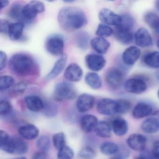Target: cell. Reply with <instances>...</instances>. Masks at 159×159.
I'll list each match as a JSON object with an SVG mask.
<instances>
[{
	"label": "cell",
	"instance_id": "1",
	"mask_svg": "<svg viewBox=\"0 0 159 159\" xmlns=\"http://www.w3.org/2000/svg\"><path fill=\"white\" fill-rule=\"evenodd\" d=\"M57 20L60 27L69 32L80 29L88 22L86 15L81 9L72 7L61 9L58 12Z\"/></svg>",
	"mask_w": 159,
	"mask_h": 159
},
{
	"label": "cell",
	"instance_id": "2",
	"mask_svg": "<svg viewBox=\"0 0 159 159\" xmlns=\"http://www.w3.org/2000/svg\"><path fill=\"white\" fill-rule=\"evenodd\" d=\"M9 68L16 75L26 76L33 73L36 65L33 58L29 55L17 53L13 55L9 62Z\"/></svg>",
	"mask_w": 159,
	"mask_h": 159
},
{
	"label": "cell",
	"instance_id": "3",
	"mask_svg": "<svg viewBox=\"0 0 159 159\" xmlns=\"http://www.w3.org/2000/svg\"><path fill=\"white\" fill-rule=\"evenodd\" d=\"M0 148L8 153L23 155L27 152L28 146L22 139L14 137H10L4 144L0 146Z\"/></svg>",
	"mask_w": 159,
	"mask_h": 159
},
{
	"label": "cell",
	"instance_id": "4",
	"mask_svg": "<svg viewBox=\"0 0 159 159\" xmlns=\"http://www.w3.org/2000/svg\"><path fill=\"white\" fill-rule=\"evenodd\" d=\"M75 87L70 83L61 82L56 85L54 91V98L57 101L72 100L76 98Z\"/></svg>",
	"mask_w": 159,
	"mask_h": 159
},
{
	"label": "cell",
	"instance_id": "5",
	"mask_svg": "<svg viewBox=\"0 0 159 159\" xmlns=\"http://www.w3.org/2000/svg\"><path fill=\"white\" fill-rule=\"evenodd\" d=\"M45 11V6L42 2L33 0L25 5L23 9V23H30L36 18L37 15Z\"/></svg>",
	"mask_w": 159,
	"mask_h": 159
},
{
	"label": "cell",
	"instance_id": "6",
	"mask_svg": "<svg viewBox=\"0 0 159 159\" xmlns=\"http://www.w3.org/2000/svg\"><path fill=\"white\" fill-rule=\"evenodd\" d=\"M123 87L125 91L128 93L140 95L147 91L148 84L146 80L141 77H133L125 81Z\"/></svg>",
	"mask_w": 159,
	"mask_h": 159
},
{
	"label": "cell",
	"instance_id": "7",
	"mask_svg": "<svg viewBox=\"0 0 159 159\" xmlns=\"http://www.w3.org/2000/svg\"><path fill=\"white\" fill-rule=\"evenodd\" d=\"M125 74L120 68L112 67L107 71L105 80L109 86L113 89L120 88L125 82Z\"/></svg>",
	"mask_w": 159,
	"mask_h": 159
},
{
	"label": "cell",
	"instance_id": "8",
	"mask_svg": "<svg viewBox=\"0 0 159 159\" xmlns=\"http://www.w3.org/2000/svg\"><path fill=\"white\" fill-rule=\"evenodd\" d=\"M65 42L63 38L58 35L49 36L45 41V48L47 52L54 56L63 55Z\"/></svg>",
	"mask_w": 159,
	"mask_h": 159
},
{
	"label": "cell",
	"instance_id": "9",
	"mask_svg": "<svg viewBox=\"0 0 159 159\" xmlns=\"http://www.w3.org/2000/svg\"><path fill=\"white\" fill-rule=\"evenodd\" d=\"M127 146L130 149L141 152L146 149L147 139L142 134H133L130 135L126 139Z\"/></svg>",
	"mask_w": 159,
	"mask_h": 159
},
{
	"label": "cell",
	"instance_id": "10",
	"mask_svg": "<svg viewBox=\"0 0 159 159\" xmlns=\"http://www.w3.org/2000/svg\"><path fill=\"white\" fill-rule=\"evenodd\" d=\"M85 62L87 67L94 72L102 70L107 63L103 55L98 53L87 55L85 56Z\"/></svg>",
	"mask_w": 159,
	"mask_h": 159
},
{
	"label": "cell",
	"instance_id": "11",
	"mask_svg": "<svg viewBox=\"0 0 159 159\" xmlns=\"http://www.w3.org/2000/svg\"><path fill=\"white\" fill-rule=\"evenodd\" d=\"M154 113L153 107L146 102L137 103L133 108L132 117L136 120H140L147 118Z\"/></svg>",
	"mask_w": 159,
	"mask_h": 159
},
{
	"label": "cell",
	"instance_id": "12",
	"mask_svg": "<svg viewBox=\"0 0 159 159\" xmlns=\"http://www.w3.org/2000/svg\"><path fill=\"white\" fill-rule=\"evenodd\" d=\"M141 51L138 46H130L127 47L122 55V60L125 65L128 66H134L140 58Z\"/></svg>",
	"mask_w": 159,
	"mask_h": 159
},
{
	"label": "cell",
	"instance_id": "13",
	"mask_svg": "<svg viewBox=\"0 0 159 159\" xmlns=\"http://www.w3.org/2000/svg\"><path fill=\"white\" fill-rule=\"evenodd\" d=\"M97 110L104 116H110L116 113V100L110 98H103L98 102Z\"/></svg>",
	"mask_w": 159,
	"mask_h": 159
},
{
	"label": "cell",
	"instance_id": "14",
	"mask_svg": "<svg viewBox=\"0 0 159 159\" xmlns=\"http://www.w3.org/2000/svg\"><path fill=\"white\" fill-rule=\"evenodd\" d=\"M136 45L140 48H146L152 46L153 40L149 31L144 28L139 29L134 35Z\"/></svg>",
	"mask_w": 159,
	"mask_h": 159
},
{
	"label": "cell",
	"instance_id": "15",
	"mask_svg": "<svg viewBox=\"0 0 159 159\" xmlns=\"http://www.w3.org/2000/svg\"><path fill=\"white\" fill-rule=\"evenodd\" d=\"M98 18L103 24L115 27L120 23L121 16L110 9L104 8L99 11Z\"/></svg>",
	"mask_w": 159,
	"mask_h": 159
},
{
	"label": "cell",
	"instance_id": "16",
	"mask_svg": "<svg viewBox=\"0 0 159 159\" xmlns=\"http://www.w3.org/2000/svg\"><path fill=\"white\" fill-rule=\"evenodd\" d=\"M114 35L116 40L123 45H129L134 40L132 30L120 25L115 26Z\"/></svg>",
	"mask_w": 159,
	"mask_h": 159
},
{
	"label": "cell",
	"instance_id": "17",
	"mask_svg": "<svg viewBox=\"0 0 159 159\" xmlns=\"http://www.w3.org/2000/svg\"><path fill=\"white\" fill-rule=\"evenodd\" d=\"M95 103V98L92 95L84 93L78 98L76 107L80 112H85L92 109Z\"/></svg>",
	"mask_w": 159,
	"mask_h": 159
},
{
	"label": "cell",
	"instance_id": "18",
	"mask_svg": "<svg viewBox=\"0 0 159 159\" xmlns=\"http://www.w3.org/2000/svg\"><path fill=\"white\" fill-rule=\"evenodd\" d=\"M83 71L79 65L76 63L70 64L65 70L64 76L67 80L72 82L80 81L83 77Z\"/></svg>",
	"mask_w": 159,
	"mask_h": 159
},
{
	"label": "cell",
	"instance_id": "19",
	"mask_svg": "<svg viewBox=\"0 0 159 159\" xmlns=\"http://www.w3.org/2000/svg\"><path fill=\"white\" fill-rule=\"evenodd\" d=\"M112 132L117 136L125 135L129 130V125L126 120L121 117H116L111 123Z\"/></svg>",
	"mask_w": 159,
	"mask_h": 159
},
{
	"label": "cell",
	"instance_id": "20",
	"mask_svg": "<svg viewBox=\"0 0 159 159\" xmlns=\"http://www.w3.org/2000/svg\"><path fill=\"white\" fill-rule=\"evenodd\" d=\"M25 103L28 108L33 112H39L43 110L45 103L38 96L30 95L25 98Z\"/></svg>",
	"mask_w": 159,
	"mask_h": 159
},
{
	"label": "cell",
	"instance_id": "21",
	"mask_svg": "<svg viewBox=\"0 0 159 159\" xmlns=\"http://www.w3.org/2000/svg\"><path fill=\"white\" fill-rule=\"evenodd\" d=\"M140 128L146 134H156L159 131V118L151 117L145 119L141 123Z\"/></svg>",
	"mask_w": 159,
	"mask_h": 159
},
{
	"label": "cell",
	"instance_id": "22",
	"mask_svg": "<svg viewBox=\"0 0 159 159\" xmlns=\"http://www.w3.org/2000/svg\"><path fill=\"white\" fill-rule=\"evenodd\" d=\"M98 122V120L95 116L86 114L81 119V128L85 133H90L95 131Z\"/></svg>",
	"mask_w": 159,
	"mask_h": 159
},
{
	"label": "cell",
	"instance_id": "23",
	"mask_svg": "<svg viewBox=\"0 0 159 159\" xmlns=\"http://www.w3.org/2000/svg\"><path fill=\"white\" fill-rule=\"evenodd\" d=\"M90 44L97 53L101 55L107 53L111 46L109 42L106 38L98 37L92 39Z\"/></svg>",
	"mask_w": 159,
	"mask_h": 159
},
{
	"label": "cell",
	"instance_id": "24",
	"mask_svg": "<svg viewBox=\"0 0 159 159\" xmlns=\"http://www.w3.org/2000/svg\"><path fill=\"white\" fill-rule=\"evenodd\" d=\"M67 61V56L63 54L55 63L52 70L46 76L48 80H52L57 78L63 71Z\"/></svg>",
	"mask_w": 159,
	"mask_h": 159
},
{
	"label": "cell",
	"instance_id": "25",
	"mask_svg": "<svg viewBox=\"0 0 159 159\" xmlns=\"http://www.w3.org/2000/svg\"><path fill=\"white\" fill-rule=\"evenodd\" d=\"M19 134L28 140H33L39 136V131L37 126L33 124H26L18 129Z\"/></svg>",
	"mask_w": 159,
	"mask_h": 159
},
{
	"label": "cell",
	"instance_id": "26",
	"mask_svg": "<svg viewBox=\"0 0 159 159\" xmlns=\"http://www.w3.org/2000/svg\"><path fill=\"white\" fill-rule=\"evenodd\" d=\"M94 131L98 136L102 138H109L112 135L111 125L107 121H98Z\"/></svg>",
	"mask_w": 159,
	"mask_h": 159
},
{
	"label": "cell",
	"instance_id": "27",
	"mask_svg": "<svg viewBox=\"0 0 159 159\" xmlns=\"http://www.w3.org/2000/svg\"><path fill=\"white\" fill-rule=\"evenodd\" d=\"M24 28L25 24L23 22L11 24L8 33L10 39L12 41L19 40L23 36Z\"/></svg>",
	"mask_w": 159,
	"mask_h": 159
},
{
	"label": "cell",
	"instance_id": "28",
	"mask_svg": "<svg viewBox=\"0 0 159 159\" xmlns=\"http://www.w3.org/2000/svg\"><path fill=\"white\" fill-rule=\"evenodd\" d=\"M143 62L148 67L159 69V52L153 51L146 54L143 57Z\"/></svg>",
	"mask_w": 159,
	"mask_h": 159
},
{
	"label": "cell",
	"instance_id": "29",
	"mask_svg": "<svg viewBox=\"0 0 159 159\" xmlns=\"http://www.w3.org/2000/svg\"><path fill=\"white\" fill-rule=\"evenodd\" d=\"M87 85L94 90H98L102 85V81L100 76L95 72H89L85 77Z\"/></svg>",
	"mask_w": 159,
	"mask_h": 159
},
{
	"label": "cell",
	"instance_id": "30",
	"mask_svg": "<svg viewBox=\"0 0 159 159\" xmlns=\"http://www.w3.org/2000/svg\"><path fill=\"white\" fill-rule=\"evenodd\" d=\"M25 6L21 2H16L12 4L9 12V16L14 20L23 22V9Z\"/></svg>",
	"mask_w": 159,
	"mask_h": 159
},
{
	"label": "cell",
	"instance_id": "31",
	"mask_svg": "<svg viewBox=\"0 0 159 159\" xmlns=\"http://www.w3.org/2000/svg\"><path fill=\"white\" fill-rule=\"evenodd\" d=\"M75 42L81 50H86L91 42L90 35L85 31H80L75 36Z\"/></svg>",
	"mask_w": 159,
	"mask_h": 159
},
{
	"label": "cell",
	"instance_id": "32",
	"mask_svg": "<svg viewBox=\"0 0 159 159\" xmlns=\"http://www.w3.org/2000/svg\"><path fill=\"white\" fill-rule=\"evenodd\" d=\"M119 145L112 141H105L100 146V151L103 154L113 156L118 152Z\"/></svg>",
	"mask_w": 159,
	"mask_h": 159
},
{
	"label": "cell",
	"instance_id": "33",
	"mask_svg": "<svg viewBox=\"0 0 159 159\" xmlns=\"http://www.w3.org/2000/svg\"><path fill=\"white\" fill-rule=\"evenodd\" d=\"M132 107V102L126 98H121L116 100V113L125 114Z\"/></svg>",
	"mask_w": 159,
	"mask_h": 159
},
{
	"label": "cell",
	"instance_id": "34",
	"mask_svg": "<svg viewBox=\"0 0 159 159\" xmlns=\"http://www.w3.org/2000/svg\"><path fill=\"white\" fill-rule=\"evenodd\" d=\"M146 24L152 29L155 30L159 25V16L153 11H148L144 16Z\"/></svg>",
	"mask_w": 159,
	"mask_h": 159
},
{
	"label": "cell",
	"instance_id": "35",
	"mask_svg": "<svg viewBox=\"0 0 159 159\" xmlns=\"http://www.w3.org/2000/svg\"><path fill=\"white\" fill-rule=\"evenodd\" d=\"M114 34V30L111 26L106 24H101L98 25L96 31V34L98 37L107 38Z\"/></svg>",
	"mask_w": 159,
	"mask_h": 159
},
{
	"label": "cell",
	"instance_id": "36",
	"mask_svg": "<svg viewBox=\"0 0 159 159\" xmlns=\"http://www.w3.org/2000/svg\"><path fill=\"white\" fill-rule=\"evenodd\" d=\"M36 146L39 150L47 152L50 149L51 146L50 139L45 135L39 137L36 142Z\"/></svg>",
	"mask_w": 159,
	"mask_h": 159
},
{
	"label": "cell",
	"instance_id": "37",
	"mask_svg": "<svg viewBox=\"0 0 159 159\" xmlns=\"http://www.w3.org/2000/svg\"><path fill=\"white\" fill-rule=\"evenodd\" d=\"M52 143L54 147L58 150L66 146V141L65 134L60 132L54 134L52 137Z\"/></svg>",
	"mask_w": 159,
	"mask_h": 159
},
{
	"label": "cell",
	"instance_id": "38",
	"mask_svg": "<svg viewBox=\"0 0 159 159\" xmlns=\"http://www.w3.org/2000/svg\"><path fill=\"white\" fill-rule=\"evenodd\" d=\"M15 79L9 75H3L0 78V90L1 91H6L14 85Z\"/></svg>",
	"mask_w": 159,
	"mask_h": 159
},
{
	"label": "cell",
	"instance_id": "39",
	"mask_svg": "<svg viewBox=\"0 0 159 159\" xmlns=\"http://www.w3.org/2000/svg\"><path fill=\"white\" fill-rule=\"evenodd\" d=\"M121 16V20L118 25L133 30L135 24V21L134 17L130 15L127 14L122 15Z\"/></svg>",
	"mask_w": 159,
	"mask_h": 159
},
{
	"label": "cell",
	"instance_id": "40",
	"mask_svg": "<svg viewBox=\"0 0 159 159\" xmlns=\"http://www.w3.org/2000/svg\"><path fill=\"white\" fill-rule=\"evenodd\" d=\"M74 155V151L72 148L66 145L58 150L57 156L59 159H70L73 158Z\"/></svg>",
	"mask_w": 159,
	"mask_h": 159
},
{
	"label": "cell",
	"instance_id": "41",
	"mask_svg": "<svg viewBox=\"0 0 159 159\" xmlns=\"http://www.w3.org/2000/svg\"><path fill=\"white\" fill-rule=\"evenodd\" d=\"M79 156L83 159H93L95 158L96 153L95 151L90 147H86L83 148L79 154Z\"/></svg>",
	"mask_w": 159,
	"mask_h": 159
},
{
	"label": "cell",
	"instance_id": "42",
	"mask_svg": "<svg viewBox=\"0 0 159 159\" xmlns=\"http://www.w3.org/2000/svg\"><path fill=\"white\" fill-rule=\"evenodd\" d=\"M12 106L11 103L8 100H1L0 104V114L1 116L6 117L11 112Z\"/></svg>",
	"mask_w": 159,
	"mask_h": 159
},
{
	"label": "cell",
	"instance_id": "43",
	"mask_svg": "<svg viewBox=\"0 0 159 159\" xmlns=\"http://www.w3.org/2000/svg\"><path fill=\"white\" fill-rule=\"evenodd\" d=\"M129 148H126L124 146H120L118 152L112 156V158L116 159H125L128 158L130 155V152Z\"/></svg>",
	"mask_w": 159,
	"mask_h": 159
},
{
	"label": "cell",
	"instance_id": "44",
	"mask_svg": "<svg viewBox=\"0 0 159 159\" xmlns=\"http://www.w3.org/2000/svg\"><path fill=\"white\" fill-rule=\"evenodd\" d=\"M11 92L14 95H21L25 91L27 85L25 82H20L14 84L12 86Z\"/></svg>",
	"mask_w": 159,
	"mask_h": 159
},
{
	"label": "cell",
	"instance_id": "45",
	"mask_svg": "<svg viewBox=\"0 0 159 159\" xmlns=\"http://www.w3.org/2000/svg\"><path fill=\"white\" fill-rule=\"evenodd\" d=\"M43 110H44V113L49 117L55 115L57 111L56 106L52 104H48L47 105L45 104Z\"/></svg>",
	"mask_w": 159,
	"mask_h": 159
},
{
	"label": "cell",
	"instance_id": "46",
	"mask_svg": "<svg viewBox=\"0 0 159 159\" xmlns=\"http://www.w3.org/2000/svg\"><path fill=\"white\" fill-rule=\"evenodd\" d=\"M10 22L5 19L0 20V32L1 34H8L10 25Z\"/></svg>",
	"mask_w": 159,
	"mask_h": 159
},
{
	"label": "cell",
	"instance_id": "47",
	"mask_svg": "<svg viewBox=\"0 0 159 159\" xmlns=\"http://www.w3.org/2000/svg\"><path fill=\"white\" fill-rule=\"evenodd\" d=\"M7 62V55L2 51L0 52V69L2 70L6 67Z\"/></svg>",
	"mask_w": 159,
	"mask_h": 159
},
{
	"label": "cell",
	"instance_id": "48",
	"mask_svg": "<svg viewBox=\"0 0 159 159\" xmlns=\"http://www.w3.org/2000/svg\"><path fill=\"white\" fill-rule=\"evenodd\" d=\"M151 151L153 158L159 159V140L154 141L152 145V148Z\"/></svg>",
	"mask_w": 159,
	"mask_h": 159
},
{
	"label": "cell",
	"instance_id": "49",
	"mask_svg": "<svg viewBox=\"0 0 159 159\" xmlns=\"http://www.w3.org/2000/svg\"><path fill=\"white\" fill-rule=\"evenodd\" d=\"M139 158H144V159H151V158H153V155H152V151H147L146 149L140 152Z\"/></svg>",
	"mask_w": 159,
	"mask_h": 159
},
{
	"label": "cell",
	"instance_id": "50",
	"mask_svg": "<svg viewBox=\"0 0 159 159\" xmlns=\"http://www.w3.org/2000/svg\"><path fill=\"white\" fill-rule=\"evenodd\" d=\"M47 152H45L41 151H39L38 152H36L34 155H33V159H46L47 158Z\"/></svg>",
	"mask_w": 159,
	"mask_h": 159
},
{
	"label": "cell",
	"instance_id": "51",
	"mask_svg": "<svg viewBox=\"0 0 159 159\" xmlns=\"http://www.w3.org/2000/svg\"><path fill=\"white\" fill-rule=\"evenodd\" d=\"M9 0H1V9L2 10L9 5Z\"/></svg>",
	"mask_w": 159,
	"mask_h": 159
},
{
	"label": "cell",
	"instance_id": "52",
	"mask_svg": "<svg viewBox=\"0 0 159 159\" xmlns=\"http://www.w3.org/2000/svg\"><path fill=\"white\" fill-rule=\"evenodd\" d=\"M155 7L156 10L159 11V0H155Z\"/></svg>",
	"mask_w": 159,
	"mask_h": 159
},
{
	"label": "cell",
	"instance_id": "53",
	"mask_svg": "<svg viewBox=\"0 0 159 159\" xmlns=\"http://www.w3.org/2000/svg\"><path fill=\"white\" fill-rule=\"evenodd\" d=\"M155 77H156V79L159 82V70L155 72Z\"/></svg>",
	"mask_w": 159,
	"mask_h": 159
},
{
	"label": "cell",
	"instance_id": "54",
	"mask_svg": "<svg viewBox=\"0 0 159 159\" xmlns=\"http://www.w3.org/2000/svg\"><path fill=\"white\" fill-rule=\"evenodd\" d=\"M65 2H72L75 1L76 0H63Z\"/></svg>",
	"mask_w": 159,
	"mask_h": 159
},
{
	"label": "cell",
	"instance_id": "55",
	"mask_svg": "<svg viewBox=\"0 0 159 159\" xmlns=\"http://www.w3.org/2000/svg\"><path fill=\"white\" fill-rule=\"evenodd\" d=\"M156 45H157L158 50H159V39L157 40V43H156Z\"/></svg>",
	"mask_w": 159,
	"mask_h": 159
},
{
	"label": "cell",
	"instance_id": "56",
	"mask_svg": "<svg viewBox=\"0 0 159 159\" xmlns=\"http://www.w3.org/2000/svg\"><path fill=\"white\" fill-rule=\"evenodd\" d=\"M155 31H156L157 33H159V25H158V26L157 27V28L155 30Z\"/></svg>",
	"mask_w": 159,
	"mask_h": 159
},
{
	"label": "cell",
	"instance_id": "57",
	"mask_svg": "<svg viewBox=\"0 0 159 159\" xmlns=\"http://www.w3.org/2000/svg\"><path fill=\"white\" fill-rule=\"evenodd\" d=\"M157 97H158V99H159V88L158 89V91H157Z\"/></svg>",
	"mask_w": 159,
	"mask_h": 159
},
{
	"label": "cell",
	"instance_id": "58",
	"mask_svg": "<svg viewBox=\"0 0 159 159\" xmlns=\"http://www.w3.org/2000/svg\"><path fill=\"white\" fill-rule=\"evenodd\" d=\"M45 1L48 2H53L55 1V0H45Z\"/></svg>",
	"mask_w": 159,
	"mask_h": 159
},
{
	"label": "cell",
	"instance_id": "59",
	"mask_svg": "<svg viewBox=\"0 0 159 159\" xmlns=\"http://www.w3.org/2000/svg\"><path fill=\"white\" fill-rule=\"evenodd\" d=\"M106 1H110V2H113L115 0H106Z\"/></svg>",
	"mask_w": 159,
	"mask_h": 159
}]
</instances>
